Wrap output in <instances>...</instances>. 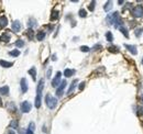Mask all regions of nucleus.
Listing matches in <instances>:
<instances>
[{
	"instance_id": "1",
	"label": "nucleus",
	"mask_w": 143,
	"mask_h": 134,
	"mask_svg": "<svg viewBox=\"0 0 143 134\" xmlns=\"http://www.w3.org/2000/svg\"><path fill=\"white\" fill-rule=\"evenodd\" d=\"M44 88V79H41L39 85H38V89H36V97H35V108H40L41 107V101H42V91Z\"/></svg>"
},
{
	"instance_id": "2",
	"label": "nucleus",
	"mask_w": 143,
	"mask_h": 134,
	"mask_svg": "<svg viewBox=\"0 0 143 134\" xmlns=\"http://www.w3.org/2000/svg\"><path fill=\"white\" fill-rule=\"evenodd\" d=\"M45 103H46V105L49 107V109H55L57 105V99L54 98L53 96H51L50 94H47L46 96H45Z\"/></svg>"
},
{
	"instance_id": "3",
	"label": "nucleus",
	"mask_w": 143,
	"mask_h": 134,
	"mask_svg": "<svg viewBox=\"0 0 143 134\" xmlns=\"http://www.w3.org/2000/svg\"><path fill=\"white\" fill-rule=\"evenodd\" d=\"M132 16L134 18H141L143 17V8L142 6H140V4H138L137 7H134L132 9Z\"/></svg>"
},
{
	"instance_id": "4",
	"label": "nucleus",
	"mask_w": 143,
	"mask_h": 134,
	"mask_svg": "<svg viewBox=\"0 0 143 134\" xmlns=\"http://www.w3.org/2000/svg\"><path fill=\"white\" fill-rule=\"evenodd\" d=\"M20 108H21V111L23 112V113H28V112L31 111L32 105H31V103L29 102V101H23V102L21 103Z\"/></svg>"
},
{
	"instance_id": "5",
	"label": "nucleus",
	"mask_w": 143,
	"mask_h": 134,
	"mask_svg": "<svg viewBox=\"0 0 143 134\" xmlns=\"http://www.w3.org/2000/svg\"><path fill=\"white\" fill-rule=\"evenodd\" d=\"M66 85H67V82H66V80H63L61 84H59V86L57 87V89H56V96L58 97H62L63 96V92H64V88L66 87Z\"/></svg>"
},
{
	"instance_id": "6",
	"label": "nucleus",
	"mask_w": 143,
	"mask_h": 134,
	"mask_svg": "<svg viewBox=\"0 0 143 134\" xmlns=\"http://www.w3.org/2000/svg\"><path fill=\"white\" fill-rule=\"evenodd\" d=\"M61 76H62V73L57 72L56 76H55L54 79L52 80V87H58V85L61 84Z\"/></svg>"
},
{
	"instance_id": "7",
	"label": "nucleus",
	"mask_w": 143,
	"mask_h": 134,
	"mask_svg": "<svg viewBox=\"0 0 143 134\" xmlns=\"http://www.w3.org/2000/svg\"><path fill=\"white\" fill-rule=\"evenodd\" d=\"M20 30H21V23H20V21H18V20L13 21L12 22V31L15 32V33H19Z\"/></svg>"
},
{
	"instance_id": "8",
	"label": "nucleus",
	"mask_w": 143,
	"mask_h": 134,
	"mask_svg": "<svg viewBox=\"0 0 143 134\" xmlns=\"http://www.w3.org/2000/svg\"><path fill=\"white\" fill-rule=\"evenodd\" d=\"M21 90H22V94H25V92L28 91V89H29V86H28V81L25 78H22L21 79Z\"/></svg>"
},
{
	"instance_id": "9",
	"label": "nucleus",
	"mask_w": 143,
	"mask_h": 134,
	"mask_svg": "<svg viewBox=\"0 0 143 134\" xmlns=\"http://www.w3.org/2000/svg\"><path fill=\"white\" fill-rule=\"evenodd\" d=\"M10 40H11V36H10V34H9L8 32H6V33H2L1 36H0V41H1V42H4V43L10 42Z\"/></svg>"
},
{
	"instance_id": "10",
	"label": "nucleus",
	"mask_w": 143,
	"mask_h": 134,
	"mask_svg": "<svg viewBox=\"0 0 143 134\" xmlns=\"http://www.w3.org/2000/svg\"><path fill=\"white\" fill-rule=\"evenodd\" d=\"M124 47H126L129 52H130L132 55H137L138 54V51H137V47L134 45H129V44H124Z\"/></svg>"
},
{
	"instance_id": "11",
	"label": "nucleus",
	"mask_w": 143,
	"mask_h": 134,
	"mask_svg": "<svg viewBox=\"0 0 143 134\" xmlns=\"http://www.w3.org/2000/svg\"><path fill=\"white\" fill-rule=\"evenodd\" d=\"M77 82H78V80H77V79L73 80V82H72L71 86H70V88H68V90H67V95H71L72 92L74 91V89H75V87H76V85H77Z\"/></svg>"
},
{
	"instance_id": "12",
	"label": "nucleus",
	"mask_w": 143,
	"mask_h": 134,
	"mask_svg": "<svg viewBox=\"0 0 143 134\" xmlns=\"http://www.w3.org/2000/svg\"><path fill=\"white\" fill-rule=\"evenodd\" d=\"M34 130H35V124H34V122H31L29 124V129L26 130L25 134H34Z\"/></svg>"
},
{
	"instance_id": "13",
	"label": "nucleus",
	"mask_w": 143,
	"mask_h": 134,
	"mask_svg": "<svg viewBox=\"0 0 143 134\" xmlns=\"http://www.w3.org/2000/svg\"><path fill=\"white\" fill-rule=\"evenodd\" d=\"M7 25H8V19H7V17L1 16V17H0V26L4 27V26H7Z\"/></svg>"
},
{
	"instance_id": "14",
	"label": "nucleus",
	"mask_w": 143,
	"mask_h": 134,
	"mask_svg": "<svg viewBox=\"0 0 143 134\" xmlns=\"http://www.w3.org/2000/svg\"><path fill=\"white\" fill-rule=\"evenodd\" d=\"M0 66L9 68V67L13 66V63H12V62H7V61H3V59H1V61H0Z\"/></svg>"
},
{
	"instance_id": "15",
	"label": "nucleus",
	"mask_w": 143,
	"mask_h": 134,
	"mask_svg": "<svg viewBox=\"0 0 143 134\" xmlns=\"http://www.w3.org/2000/svg\"><path fill=\"white\" fill-rule=\"evenodd\" d=\"M29 74L32 76V79H33L34 81L36 80V68L33 66V67H31L30 69H29Z\"/></svg>"
},
{
	"instance_id": "16",
	"label": "nucleus",
	"mask_w": 143,
	"mask_h": 134,
	"mask_svg": "<svg viewBox=\"0 0 143 134\" xmlns=\"http://www.w3.org/2000/svg\"><path fill=\"white\" fill-rule=\"evenodd\" d=\"M74 74H75V70H74V69L66 68L65 70H64V76H65V77H72Z\"/></svg>"
},
{
	"instance_id": "17",
	"label": "nucleus",
	"mask_w": 143,
	"mask_h": 134,
	"mask_svg": "<svg viewBox=\"0 0 143 134\" xmlns=\"http://www.w3.org/2000/svg\"><path fill=\"white\" fill-rule=\"evenodd\" d=\"M0 94L3 95V96H8L9 95V87L8 86L0 87Z\"/></svg>"
},
{
	"instance_id": "18",
	"label": "nucleus",
	"mask_w": 143,
	"mask_h": 134,
	"mask_svg": "<svg viewBox=\"0 0 143 134\" xmlns=\"http://www.w3.org/2000/svg\"><path fill=\"white\" fill-rule=\"evenodd\" d=\"M108 51H109L110 53H114V54L119 53V48H118V46H114V45H110L109 47H108Z\"/></svg>"
},
{
	"instance_id": "19",
	"label": "nucleus",
	"mask_w": 143,
	"mask_h": 134,
	"mask_svg": "<svg viewBox=\"0 0 143 134\" xmlns=\"http://www.w3.org/2000/svg\"><path fill=\"white\" fill-rule=\"evenodd\" d=\"M58 19V11L56 10H53L52 11V15H51V21H55Z\"/></svg>"
},
{
	"instance_id": "20",
	"label": "nucleus",
	"mask_w": 143,
	"mask_h": 134,
	"mask_svg": "<svg viewBox=\"0 0 143 134\" xmlns=\"http://www.w3.org/2000/svg\"><path fill=\"white\" fill-rule=\"evenodd\" d=\"M45 38V32L44 31H40L38 34H36V39H38L39 41H43Z\"/></svg>"
},
{
	"instance_id": "21",
	"label": "nucleus",
	"mask_w": 143,
	"mask_h": 134,
	"mask_svg": "<svg viewBox=\"0 0 143 134\" xmlns=\"http://www.w3.org/2000/svg\"><path fill=\"white\" fill-rule=\"evenodd\" d=\"M9 55H10V56H13V57H18V56L20 55V51H19V50L10 51V52H9Z\"/></svg>"
},
{
	"instance_id": "22",
	"label": "nucleus",
	"mask_w": 143,
	"mask_h": 134,
	"mask_svg": "<svg viewBox=\"0 0 143 134\" xmlns=\"http://www.w3.org/2000/svg\"><path fill=\"white\" fill-rule=\"evenodd\" d=\"M111 8H112V2H111V1H107V3H106L105 7H104V9H105L106 12H108Z\"/></svg>"
},
{
	"instance_id": "23",
	"label": "nucleus",
	"mask_w": 143,
	"mask_h": 134,
	"mask_svg": "<svg viewBox=\"0 0 143 134\" xmlns=\"http://www.w3.org/2000/svg\"><path fill=\"white\" fill-rule=\"evenodd\" d=\"M119 30H120V32L126 36V38H129V33H128V30L126 29V27H123V26H120L119 27Z\"/></svg>"
},
{
	"instance_id": "24",
	"label": "nucleus",
	"mask_w": 143,
	"mask_h": 134,
	"mask_svg": "<svg viewBox=\"0 0 143 134\" xmlns=\"http://www.w3.org/2000/svg\"><path fill=\"white\" fill-rule=\"evenodd\" d=\"M106 39H107V41H109V42H112L113 41V35L111 32H107L106 33Z\"/></svg>"
},
{
	"instance_id": "25",
	"label": "nucleus",
	"mask_w": 143,
	"mask_h": 134,
	"mask_svg": "<svg viewBox=\"0 0 143 134\" xmlns=\"http://www.w3.org/2000/svg\"><path fill=\"white\" fill-rule=\"evenodd\" d=\"M26 35H28V38H29L30 40H32V39H33V35H34V31L32 29H29L26 31Z\"/></svg>"
},
{
	"instance_id": "26",
	"label": "nucleus",
	"mask_w": 143,
	"mask_h": 134,
	"mask_svg": "<svg viewBox=\"0 0 143 134\" xmlns=\"http://www.w3.org/2000/svg\"><path fill=\"white\" fill-rule=\"evenodd\" d=\"M15 45L17 46V47H23V46H24V42L22 40H18L17 42L15 43Z\"/></svg>"
},
{
	"instance_id": "27",
	"label": "nucleus",
	"mask_w": 143,
	"mask_h": 134,
	"mask_svg": "<svg viewBox=\"0 0 143 134\" xmlns=\"http://www.w3.org/2000/svg\"><path fill=\"white\" fill-rule=\"evenodd\" d=\"M78 15H79L80 18H86V17H87V12H86L85 9H80V10H79V13H78Z\"/></svg>"
},
{
	"instance_id": "28",
	"label": "nucleus",
	"mask_w": 143,
	"mask_h": 134,
	"mask_svg": "<svg viewBox=\"0 0 143 134\" xmlns=\"http://www.w3.org/2000/svg\"><path fill=\"white\" fill-rule=\"evenodd\" d=\"M143 33V29H138V30H135V32H134V34H135V36L137 38H139V36H141V34Z\"/></svg>"
},
{
	"instance_id": "29",
	"label": "nucleus",
	"mask_w": 143,
	"mask_h": 134,
	"mask_svg": "<svg viewBox=\"0 0 143 134\" xmlns=\"http://www.w3.org/2000/svg\"><path fill=\"white\" fill-rule=\"evenodd\" d=\"M10 126L13 128V129H17L18 128V121H17V120H13V121H11Z\"/></svg>"
},
{
	"instance_id": "30",
	"label": "nucleus",
	"mask_w": 143,
	"mask_h": 134,
	"mask_svg": "<svg viewBox=\"0 0 143 134\" xmlns=\"http://www.w3.org/2000/svg\"><path fill=\"white\" fill-rule=\"evenodd\" d=\"M80 51H81V52H89L90 48L88 47V46H86V45H83V46H80Z\"/></svg>"
},
{
	"instance_id": "31",
	"label": "nucleus",
	"mask_w": 143,
	"mask_h": 134,
	"mask_svg": "<svg viewBox=\"0 0 143 134\" xmlns=\"http://www.w3.org/2000/svg\"><path fill=\"white\" fill-rule=\"evenodd\" d=\"M95 4H96V1H91V2H90V4H89V10H90V11H94Z\"/></svg>"
},
{
	"instance_id": "32",
	"label": "nucleus",
	"mask_w": 143,
	"mask_h": 134,
	"mask_svg": "<svg viewBox=\"0 0 143 134\" xmlns=\"http://www.w3.org/2000/svg\"><path fill=\"white\" fill-rule=\"evenodd\" d=\"M101 47H103V46H101L100 44H97V45H95L94 47H93V50H94V51H98V50H100Z\"/></svg>"
},
{
	"instance_id": "33",
	"label": "nucleus",
	"mask_w": 143,
	"mask_h": 134,
	"mask_svg": "<svg viewBox=\"0 0 143 134\" xmlns=\"http://www.w3.org/2000/svg\"><path fill=\"white\" fill-rule=\"evenodd\" d=\"M84 88H85V82L83 81V82H80V85H79V87H78V89H79V90L81 91V90L84 89Z\"/></svg>"
},
{
	"instance_id": "34",
	"label": "nucleus",
	"mask_w": 143,
	"mask_h": 134,
	"mask_svg": "<svg viewBox=\"0 0 143 134\" xmlns=\"http://www.w3.org/2000/svg\"><path fill=\"white\" fill-rule=\"evenodd\" d=\"M51 73H52V68H49V70H47V73H46V77H47V78L51 77Z\"/></svg>"
},
{
	"instance_id": "35",
	"label": "nucleus",
	"mask_w": 143,
	"mask_h": 134,
	"mask_svg": "<svg viewBox=\"0 0 143 134\" xmlns=\"http://www.w3.org/2000/svg\"><path fill=\"white\" fill-rule=\"evenodd\" d=\"M33 25H35V21H33V20H30V22H29V26L30 27H32V26H33Z\"/></svg>"
},
{
	"instance_id": "36",
	"label": "nucleus",
	"mask_w": 143,
	"mask_h": 134,
	"mask_svg": "<svg viewBox=\"0 0 143 134\" xmlns=\"http://www.w3.org/2000/svg\"><path fill=\"white\" fill-rule=\"evenodd\" d=\"M52 59H53V61H56V55H53V56H52Z\"/></svg>"
},
{
	"instance_id": "37",
	"label": "nucleus",
	"mask_w": 143,
	"mask_h": 134,
	"mask_svg": "<svg viewBox=\"0 0 143 134\" xmlns=\"http://www.w3.org/2000/svg\"><path fill=\"white\" fill-rule=\"evenodd\" d=\"M118 3H119V4H121V3H123V1H122V0H119Z\"/></svg>"
},
{
	"instance_id": "38",
	"label": "nucleus",
	"mask_w": 143,
	"mask_h": 134,
	"mask_svg": "<svg viewBox=\"0 0 143 134\" xmlns=\"http://www.w3.org/2000/svg\"><path fill=\"white\" fill-rule=\"evenodd\" d=\"M140 113H142V114H143V108H141V109H140Z\"/></svg>"
},
{
	"instance_id": "39",
	"label": "nucleus",
	"mask_w": 143,
	"mask_h": 134,
	"mask_svg": "<svg viewBox=\"0 0 143 134\" xmlns=\"http://www.w3.org/2000/svg\"><path fill=\"white\" fill-rule=\"evenodd\" d=\"M141 100H142V103H143V94L141 95Z\"/></svg>"
},
{
	"instance_id": "40",
	"label": "nucleus",
	"mask_w": 143,
	"mask_h": 134,
	"mask_svg": "<svg viewBox=\"0 0 143 134\" xmlns=\"http://www.w3.org/2000/svg\"><path fill=\"white\" fill-rule=\"evenodd\" d=\"M2 105V101H1V99H0V107Z\"/></svg>"
},
{
	"instance_id": "41",
	"label": "nucleus",
	"mask_w": 143,
	"mask_h": 134,
	"mask_svg": "<svg viewBox=\"0 0 143 134\" xmlns=\"http://www.w3.org/2000/svg\"><path fill=\"white\" fill-rule=\"evenodd\" d=\"M142 64H143V58H142Z\"/></svg>"
}]
</instances>
